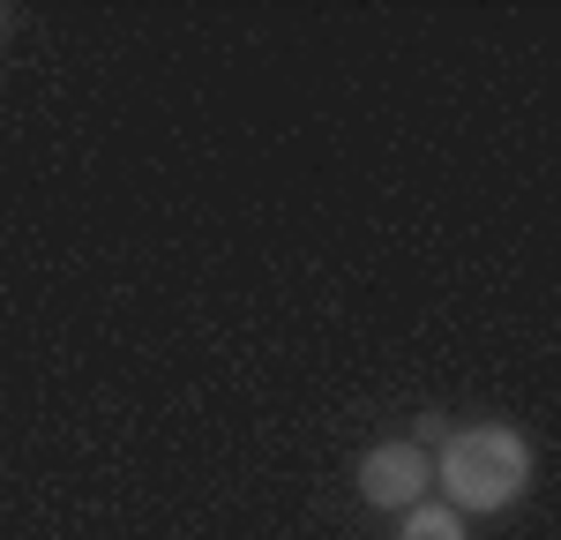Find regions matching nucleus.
I'll use <instances>...</instances> for the list:
<instances>
[{"mask_svg": "<svg viewBox=\"0 0 561 540\" xmlns=\"http://www.w3.org/2000/svg\"><path fill=\"white\" fill-rule=\"evenodd\" d=\"M427 495H434V458L420 443L389 436V443L359 450V503H367V510H412V503H427Z\"/></svg>", "mask_w": 561, "mask_h": 540, "instance_id": "nucleus-2", "label": "nucleus"}, {"mask_svg": "<svg viewBox=\"0 0 561 540\" xmlns=\"http://www.w3.org/2000/svg\"><path fill=\"white\" fill-rule=\"evenodd\" d=\"M0 31H8V15H0Z\"/></svg>", "mask_w": 561, "mask_h": 540, "instance_id": "nucleus-5", "label": "nucleus"}, {"mask_svg": "<svg viewBox=\"0 0 561 540\" xmlns=\"http://www.w3.org/2000/svg\"><path fill=\"white\" fill-rule=\"evenodd\" d=\"M531 436L510 428V420H472V428H449L442 436V465H434V481H442V503L457 510V518H472V510H510L524 503L531 488Z\"/></svg>", "mask_w": 561, "mask_h": 540, "instance_id": "nucleus-1", "label": "nucleus"}, {"mask_svg": "<svg viewBox=\"0 0 561 540\" xmlns=\"http://www.w3.org/2000/svg\"><path fill=\"white\" fill-rule=\"evenodd\" d=\"M397 540H465V518H457L442 495H427V503H412V510H404Z\"/></svg>", "mask_w": 561, "mask_h": 540, "instance_id": "nucleus-3", "label": "nucleus"}, {"mask_svg": "<svg viewBox=\"0 0 561 540\" xmlns=\"http://www.w3.org/2000/svg\"><path fill=\"white\" fill-rule=\"evenodd\" d=\"M442 436H449V420H442V413H420L404 443H420V450H427V458H434V443H442Z\"/></svg>", "mask_w": 561, "mask_h": 540, "instance_id": "nucleus-4", "label": "nucleus"}]
</instances>
